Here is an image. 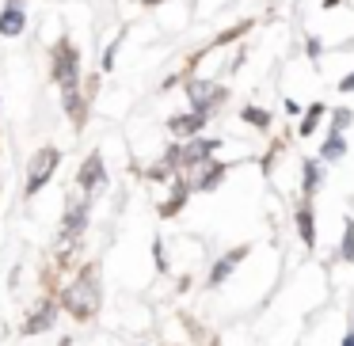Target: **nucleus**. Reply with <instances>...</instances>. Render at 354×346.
<instances>
[{"instance_id":"nucleus-1","label":"nucleus","mask_w":354,"mask_h":346,"mask_svg":"<svg viewBox=\"0 0 354 346\" xmlns=\"http://www.w3.org/2000/svg\"><path fill=\"white\" fill-rule=\"evenodd\" d=\"M95 274H100V267L88 262V267L73 278L69 289H65V308H69L73 320H92V316L100 312L103 293H100V278H95Z\"/></svg>"},{"instance_id":"nucleus-2","label":"nucleus","mask_w":354,"mask_h":346,"mask_svg":"<svg viewBox=\"0 0 354 346\" xmlns=\"http://www.w3.org/2000/svg\"><path fill=\"white\" fill-rule=\"evenodd\" d=\"M50 73H54V84L62 88V92L80 88V50H77V42H73L69 35L57 39L54 50H50Z\"/></svg>"},{"instance_id":"nucleus-3","label":"nucleus","mask_w":354,"mask_h":346,"mask_svg":"<svg viewBox=\"0 0 354 346\" xmlns=\"http://www.w3.org/2000/svg\"><path fill=\"white\" fill-rule=\"evenodd\" d=\"M183 95H187V103H191L194 115H206V118L229 99V92H225L221 84H214V80H194V77H187Z\"/></svg>"},{"instance_id":"nucleus-4","label":"nucleus","mask_w":354,"mask_h":346,"mask_svg":"<svg viewBox=\"0 0 354 346\" xmlns=\"http://www.w3.org/2000/svg\"><path fill=\"white\" fill-rule=\"evenodd\" d=\"M225 164L221 160H198V164H187V168H179V186H187V191H214V186H221L225 179Z\"/></svg>"},{"instance_id":"nucleus-5","label":"nucleus","mask_w":354,"mask_h":346,"mask_svg":"<svg viewBox=\"0 0 354 346\" xmlns=\"http://www.w3.org/2000/svg\"><path fill=\"white\" fill-rule=\"evenodd\" d=\"M57 164H62V153H57L54 145L39 148V153L31 156V164H27V186H24L27 198H35V194H39L42 186L50 183V175L57 171Z\"/></svg>"},{"instance_id":"nucleus-6","label":"nucleus","mask_w":354,"mask_h":346,"mask_svg":"<svg viewBox=\"0 0 354 346\" xmlns=\"http://www.w3.org/2000/svg\"><path fill=\"white\" fill-rule=\"evenodd\" d=\"M176 148V171L179 168H187V164H198V160H206L209 153H217L221 148V141H214V137H187V145H171Z\"/></svg>"},{"instance_id":"nucleus-7","label":"nucleus","mask_w":354,"mask_h":346,"mask_svg":"<svg viewBox=\"0 0 354 346\" xmlns=\"http://www.w3.org/2000/svg\"><path fill=\"white\" fill-rule=\"evenodd\" d=\"M77 183L84 186V191H95V186L107 183V168H103V156L100 153H88L84 156V164H80V171H77Z\"/></svg>"},{"instance_id":"nucleus-8","label":"nucleus","mask_w":354,"mask_h":346,"mask_svg":"<svg viewBox=\"0 0 354 346\" xmlns=\"http://www.w3.org/2000/svg\"><path fill=\"white\" fill-rule=\"evenodd\" d=\"M62 107H65V115L73 118V126H77V130H84V122H88V95L80 92V88L62 92Z\"/></svg>"},{"instance_id":"nucleus-9","label":"nucleus","mask_w":354,"mask_h":346,"mask_svg":"<svg viewBox=\"0 0 354 346\" xmlns=\"http://www.w3.org/2000/svg\"><path fill=\"white\" fill-rule=\"evenodd\" d=\"M24 27H27V12L19 4H4V12H0V35L4 39H19Z\"/></svg>"},{"instance_id":"nucleus-10","label":"nucleus","mask_w":354,"mask_h":346,"mask_svg":"<svg viewBox=\"0 0 354 346\" xmlns=\"http://www.w3.org/2000/svg\"><path fill=\"white\" fill-rule=\"evenodd\" d=\"M244 255H248V244H240V247H232L229 255H225V259H217L214 262V270H209V285H221L225 278L232 274V270L240 267V262H244Z\"/></svg>"},{"instance_id":"nucleus-11","label":"nucleus","mask_w":354,"mask_h":346,"mask_svg":"<svg viewBox=\"0 0 354 346\" xmlns=\"http://www.w3.org/2000/svg\"><path fill=\"white\" fill-rule=\"evenodd\" d=\"M202 126H206V115H176V118H168V130H171V137H198L202 133Z\"/></svg>"},{"instance_id":"nucleus-12","label":"nucleus","mask_w":354,"mask_h":346,"mask_svg":"<svg viewBox=\"0 0 354 346\" xmlns=\"http://www.w3.org/2000/svg\"><path fill=\"white\" fill-rule=\"evenodd\" d=\"M84 224H88V202H77V206L65 209V221H62V232H65V236L77 240L80 232H84Z\"/></svg>"},{"instance_id":"nucleus-13","label":"nucleus","mask_w":354,"mask_h":346,"mask_svg":"<svg viewBox=\"0 0 354 346\" xmlns=\"http://www.w3.org/2000/svg\"><path fill=\"white\" fill-rule=\"evenodd\" d=\"M54 316H57V308H54V305H42L39 312H31V316H27L24 335H39V331H46L50 323H54Z\"/></svg>"},{"instance_id":"nucleus-14","label":"nucleus","mask_w":354,"mask_h":346,"mask_svg":"<svg viewBox=\"0 0 354 346\" xmlns=\"http://www.w3.org/2000/svg\"><path fill=\"white\" fill-rule=\"evenodd\" d=\"M297 232L305 240V247H316V221H313V206L308 202H301V209H297Z\"/></svg>"},{"instance_id":"nucleus-15","label":"nucleus","mask_w":354,"mask_h":346,"mask_svg":"<svg viewBox=\"0 0 354 346\" xmlns=\"http://www.w3.org/2000/svg\"><path fill=\"white\" fill-rule=\"evenodd\" d=\"M252 27H255L252 19H240L236 27H229V31H221V35H217L214 42H209V46H206V54H209V50H217V46H229V42H236L240 35H248V31H252Z\"/></svg>"},{"instance_id":"nucleus-16","label":"nucleus","mask_w":354,"mask_h":346,"mask_svg":"<svg viewBox=\"0 0 354 346\" xmlns=\"http://www.w3.org/2000/svg\"><path fill=\"white\" fill-rule=\"evenodd\" d=\"M320 156H324V160H343V156H346V141H343V133H331V137L324 141Z\"/></svg>"},{"instance_id":"nucleus-17","label":"nucleus","mask_w":354,"mask_h":346,"mask_svg":"<svg viewBox=\"0 0 354 346\" xmlns=\"http://www.w3.org/2000/svg\"><path fill=\"white\" fill-rule=\"evenodd\" d=\"M301 191H305V198H313V194L320 191V164L305 160V179H301Z\"/></svg>"},{"instance_id":"nucleus-18","label":"nucleus","mask_w":354,"mask_h":346,"mask_svg":"<svg viewBox=\"0 0 354 346\" xmlns=\"http://www.w3.org/2000/svg\"><path fill=\"white\" fill-rule=\"evenodd\" d=\"M240 118H244L248 126H255V130H267V126H270V110H263V107H252V103H248V107L240 110Z\"/></svg>"},{"instance_id":"nucleus-19","label":"nucleus","mask_w":354,"mask_h":346,"mask_svg":"<svg viewBox=\"0 0 354 346\" xmlns=\"http://www.w3.org/2000/svg\"><path fill=\"white\" fill-rule=\"evenodd\" d=\"M320 118H324V103H313V107L305 110V118H301L297 133H301V137H308V133L316 130V122H320Z\"/></svg>"},{"instance_id":"nucleus-20","label":"nucleus","mask_w":354,"mask_h":346,"mask_svg":"<svg viewBox=\"0 0 354 346\" xmlns=\"http://www.w3.org/2000/svg\"><path fill=\"white\" fill-rule=\"evenodd\" d=\"M187 194H191V191H187V186H179V183H176V194H171V198H168V202H164V206H160V217H176L179 209H183Z\"/></svg>"},{"instance_id":"nucleus-21","label":"nucleus","mask_w":354,"mask_h":346,"mask_svg":"<svg viewBox=\"0 0 354 346\" xmlns=\"http://www.w3.org/2000/svg\"><path fill=\"white\" fill-rule=\"evenodd\" d=\"M339 255H343L346 262H354V221L351 217L343 221V244H339Z\"/></svg>"},{"instance_id":"nucleus-22","label":"nucleus","mask_w":354,"mask_h":346,"mask_svg":"<svg viewBox=\"0 0 354 346\" xmlns=\"http://www.w3.org/2000/svg\"><path fill=\"white\" fill-rule=\"evenodd\" d=\"M351 122H354V110H351V107H339V110H331V133H343Z\"/></svg>"},{"instance_id":"nucleus-23","label":"nucleus","mask_w":354,"mask_h":346,"mask_svg":"<svg viewBox=\"0 0 354 346\" xmlns=\"http://www.w3.org/2000/svg\"><path fill=\"white\" fill-rule=\"evenodd\" d=\"M122 39H126V31L118 35V39L111 42V46H107V54H103V65H100L103 73H111V69H115V57H118V46H122Z\"/></svg>"},{"instance_id":"nucleus-24","label":"nucleus","mask_w":354,"mask_h":346,"mask_svg":"<svg viewBox=\"0 0 354 346\" xmlns=\"http://www.w3.org/2000/svg\"><path fill=\"white\" fill-rule=\"evenodd\" d=\"M153 259H156V267H168V259H164V244H160V240H156V244H153Z\"/></svg>"},{"instance_id":"nucleus-25","label":"nucleus","mask_w":354,"mask_h":346,"mask_svg":"<svg viewBox=\"0 0 354 346\" xmlns=\"http://www.w3.org/2000/svg\"><path fill=\"white\" fill-rule=\"evenodd\" d=\"M351 92H354V73H351V77L339 80V95H351Z\"/></svg>"},{"instance_id":"nucleus-26","label":"nucleus","mask_w":354,"mask_h":346,"mask_svg":"<svg viewBox=\"0 0 354 346\" xmlns=\"http://www.w3.org/2000/svg\"><path fill=\"white\" fill-rule=\"evenodd\" d=\"M305 50H308V57H316V54H320V39H308Z\"/></svg>"},{"instance_id":"nucleus-27","label":"nucleus","mask_w":354,"mask_h":346,"mask_svg":"<svg viewBox=\"0 0 354 346\" xmlns=\"http://www.w3.org/2000/svg\"><path fill=\"white\" fill-rule=\"evenodd\" d=\"M141 8H160V4H168V0H138Z\"/></svg>"},{"instance_id":"nucleus-28","label":"nucleus","mask_w":354,"mask_h":346,"mask_svg":"<svg viewBox=\"0 0 354 346\" xmlns=\"http://www.w3.org/2000/svg\"><path fill=\"white\" fill-rule=\"evenodd\" d=\"M343 346H354V331H346V338H343Z\"/></svg>"},{"instance_id":"nucleus-29","label":"nucleus","mask_w":354,"mask_h":346,"mask_svg":"<svg viewBox=\"0 0 354 346\" xmlns=\"http://www.w3.org/2000/svg\"><path fill=\"white\" fill-rule=\"evenodd\" d=\"M324 8H328V12H331V8H339V0H324Z\"/></svg>"},{"instance_id":"nucleus-30","label":"nucleus","mask_w":354,"mask_h":346,"mask_svg":"<svg viewBox=\"0 0 354 346\" xmlns=\"http://www.w3.org/2000/svg\"><path fill=\"white\" fill-rule=\"evenodd\" d=\"M8 4H19V0H8Z\"/></svg>"}]
</instances>
